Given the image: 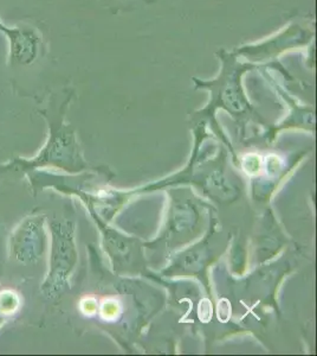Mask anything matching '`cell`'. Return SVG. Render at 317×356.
Returning a JSON list of instances; mask_svg holds the SVG:
<instances>
[{"mask_svg": "<svg viewBox=\"0 0 317 356\" xmlns=\"http://www.w3.org/2000/svg\"><path fill=\"white\" fill-rule=\"evenodd\" d=\"M0 33L8 41V67H33L48 51V45L40 30L31 25L11 26L0 18Z\"/></svg>", "mask_w": 317, "mask_h": 356, "instance_id": "cell-2", "label": "cell"}, {"mask_svg": "<svg viewBox=\"0 0 317 356\" xmlns=\"http://www.w3.org/2000/svg\"><path fill=\"white\" fill-rule=\"evenodd\" d=\"M43 221L28 216L17 227L10 239L11 258L22 264L36 261L44 248Z\"/></svg>", "mask_w": 317, "mask_h": 356, "instance_id": "cell-3", "label": "cell"}, {"mask_svg": "<svg viewBox=\"0 0 317 356\" xmlns=\"http://www.w3.org/2000/svg\"><path fill=\"white\" fill-rule=\"evenodd\" d=\"M53 264H51V272L43 284V291L45 295L50 296L53 293V288L60 277L65 275L68 266L70 267V258L65 257L68 253H71V243L68 240L62 227L53 226Z\"/></svg>", "mask_w": 317, "mask_h": 356, "instance_id": "cell-4", "label": "cell"}, {"mask_svg": "<svg viewBox=\"0 0 317 356\" xmlns=\"http://www.w3.org/2000/svg\"><path fill=\"white\" fill-rule=\"evenodd\" d=\"M40 115L46 119L50 127V136L40 154L33 158L17 157L0 165V174H17L26 176L40 168L49 165H68V154L71 147V134L63 125L60 117L51 114L49 110L40 111Z\"/></svg>", "mask_w": 317, "mask_h": 356, "instance_id": "cell-1", "label": "cell"}]
</instances>
